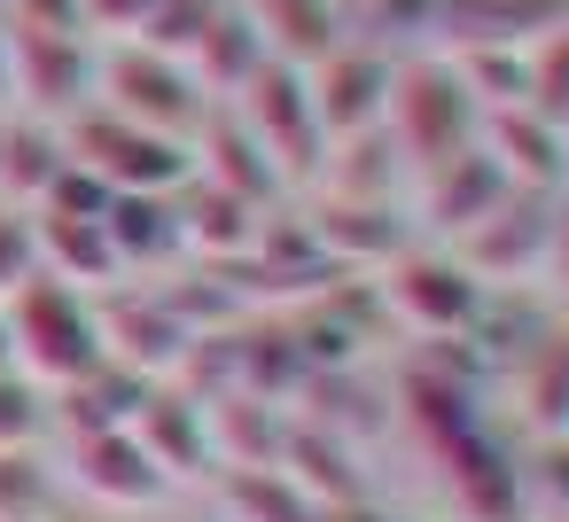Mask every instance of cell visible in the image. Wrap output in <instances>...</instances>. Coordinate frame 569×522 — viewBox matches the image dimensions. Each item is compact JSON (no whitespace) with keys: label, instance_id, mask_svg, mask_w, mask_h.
<instances>
[{"label":"cell","instance_id":"3","mask_svg":"<svg viewBox=\"0 0 569 522\" xmlns=\"http://www.w3.org/2000/svg\"><path fill=\"white\" fill-rule=\"evenodd\" d=\"M94 110H110L126 126H149V133H172V141L196 149V133H203V118L219 102L203 94V79L180 56L141 48V40H102L94 48Z\"/></svg>","mask_w":569,"mask_h":522},{"label":"cell","instance_id":"19","mask_svg":"<svg viewBox=\"0 0 569 522\" xmlns=\"http://www.w3.org/2000/svg\"><path fill=\"white\" fill-rule=\"evenodd\" d=\"M561 188H569V133H561Z\"/></svg>","mask_w":569,"mask_h":522},{"label":"cell","instance_id":"9","mask_svg":"<svg viewBox=\"0 0 569 522\" xmlns=\"http://www.w3.org/2000/svg\"><path fill=\"white\" fill-rule=\"evenodd\" d=\"M305 79H312L320 133H328V141H351V133H375V126H382L398 63H390V48H375L367 32H343V40H336Z\"/></svg>","mask_w":569,"mask_h":522},{"label":"cell","instance_id":"12","mask_svg":"<svg viewBox=\"0 0 569 522\" xmlns=\"http://www.w3.org/2000/svg\"><path fill=\"white\" fill-rule=\"evenodd\" d=\"M63 172H71L63 126L24 118V110H9V118H0V203L40 211V203H48V188H56Z\"/></svg>","mask_w":569,"mask_h":522},{"label":"cell","instance_id":"2","mask_svg":"<svg viewBox=\"0 0 569 522\" xmlns=\"http://www.w3.org/2000/svg\"><path fill=\"white\" fill-rule=\"evenodd\" d=\"M483 118H491V110H483L476 79H468L452 56H413V63H398V79H390L382 133H390V149L406 157V172L421 180L429 164L476 149V141H483Z\"/></svg>","mask_w":569,"mask_h":522},{"label":"cell","instance_id":"11","mask_svg":"<svg viewBox=\"0 0 569 522\" xmlns=\"http://www.w3.org/2000/svg\"><path fill=\"white\" fill-rule=\"evenodd\" d=\"M515 195V180L483 157V141L476 149H460V157H445V164H429L421 172V227H429V242H468L499 203Z\"/></svg>","mask_w":569,"mask_h":522},{"label":"cell","instance_id":"17","mask_svg":"<svg viewBox=\"0 0 569 522\" xmlns=\"http://www.w3.org/2000/svg\"><path fill=\"white\" fill-rule=\"evenodd\" d=\"M157 9H164V0H79V17H87L94 40H133Z\"/></svg>","mask_w":569,"mask_h":522},{"label":"cell","instance_id":"7","mask_svg":"<svg viewBox=\"0 0 569 522\" xmlns=\"http://www.w3.org/2000/svg\"><path fill=\"white\" fill-rule=\"evenodd\" d=\"M56 483L79 491V499L102 506V514H141V506H164V499H172L164 468L141 452V436H133L126 421H118V429H63Z\"/></svg>","mask_w":569,"mask_h":522},{"label":"cell","instance_id":"14","mask_svg":"<svg viewBox=\"0 0 569 522\" xmlns=\"http://www.w3.org/2000/svg\"><path fill=\"white\" fill-rule=\"evenodd\" d=\"M56 499H63V483H56V460H40V444L0 452V522H48Z\"/></svg>","mask_w":569,"mask_h":522},{"label":"cell","instance_id":"6","mask_svg":"<svg viewBox=\"0 0 569 522\" xmlns=\"http://www.w3.org/2000/svg\"><path fill=\"white\" fill-rule=\"evenodd\" d=\"M483 304H491V281H476V265L460 250H445V242H413L382 273V312H398L406 328H421L437 343L468 335L483 320Z\"/></svg>","mask_w":569,"mask_h":522},{"label":"cell","instance_id":"1","mask_svg":"<svg viewBox=\"0 0 569 522\" xmlns=\"http://www.w3.org/2000/svg\"><path fill=\"white\" fill-rule=\"evenodd\" d=\"M0 328H9V359L24 382H40L48 398L79 390L94 367H110V343H102V297L56 281V273H32L9 304H0Z\"/></svg>","mask_w":569,"mask_h":522},{"label":"cell","instance_id":"18","mask_svg":"<svg viewBox=\"0 0 569 522\" xmlns=\"http://www.w3.org/2000/svg\"><path fill=\"white\" fill-rule=\"evenodd\" d=\"M17 110V79H9V24H0V118Z\"/></svg>","mask_w":569,"mask_h":522},{"label":"cell","instance_id":"13","mask_svg":"<svg viewBox=\"0 0 569 522\" xmlns=\"http://www.w3.org/2000/svg\"><path fill=\"white\" fill-rule=\"evenodd\" d=\"M234 9L250 17L258 48H266L273 63H297V71H312V63L351 32L336 0H234Z\"/></svg>","mask_w":569,"mask_h":522},{"label":"cell","instance_id":"16","mask_svg":"<svg viewBox=\"0 0 569 522\" xmlns=\"http://www.w3.org/2000/svg\"><path fill=\"white\" fill-rule=\"evenodd\" d=\"M32 273H40V234H32V211L0 203V304H9Z\"/></svg>","mask_w":569,"mask_h":522},{"label":"cell","instance_id":"5","mask_svg":"<svg viewBox=\"0 0 569 522\" xmlns=\"http://www.w3.org/2000/svg\"><path fill=\"white\" fill-rule=\"evenodd\" d=\"M227 110H234V126L266 149V164H273L289 188L328 164V133H320V110H312V79H305L297 63H273V56H266V63L227 94Z\"/></svg>","mask_w":569,"mask_h":522},{"label":"cell","instance_id":"4","mask_svg":"<svg viewBox=\"0 0 569 522\" xmlns=\"http://www.w3.org/2000/svg\"><path fill=\"white\" fill-rule=\"evenodd\" d=\"M63 149L87 180H102L110 195H180L196 180V149L172 141V133H149V126H126L110 110H79L63 126Z\"/></svg>","mask_w":569,"mask_h":522},{"label":"cell","instance_id":"15","mask_svg":"<svg viewBox=\"0 0 569 522\" xmlns=\"http://www.w3.org/2000/svg\"><path fill=\"white\" fill-rule=\"evenodd\" d=\"M40 436H48V390L0 367V452H32Z\"/></svg>","mask_w":569,"mask_h":522},{"label":"cell","instance_id":"8","mask_svg":"<svg viewBox=\"0 0 569 522\" xmlns=\"http://www.w3.org/2000/svg\"><path fill=\"white\" fill-rule=\"evenodd\" d=\"M0 24H9V17H0ZM94 48H102V40H79V32H24V24H9L17 110H24V118H48V126H71V118L94 102Z\"/></svg>","mask_w":569,"mask_h":522},{"label":"cell","instance_id":"10","mask_svg":"<svg viewBox=\"0 0 569 522\" xmlns=\"http://www.w3.org/2000/svg\"><path fill=\"white\" fill-rule=\"evenodd\" d=\"M126 429L141 436V452L164 468V483H172V491H180V483L219 475V429H211V398H196V390H180V382H149V398H141V413H133Z\"/></svg>","mask_w":569,"mask_h":522}]
</instances>
